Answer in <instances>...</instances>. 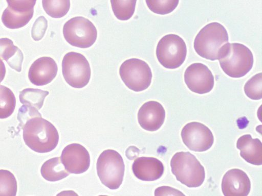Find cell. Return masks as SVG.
Here are the masks:
<instances>
[{
	"label": "cell",
	"instance_id": "obj_3",
	"mask_svg": "<svg viewBox=\"0 0 262 196\" xmlns=\"http://www.w3.org/2000/svg\"><path fill=\"white\" fill-rule=\"evenodd\" d=\"M228 32L221 23L213 22L206 24L196 35L193 43L196 53L211 61L217 60L221 47L228 42Z\"/></svg>",
	"mask_w": 262,
	"mask_h": 196
},
{
	"label": "cell",
	"instance_id": "obj_5",
	"mask_svg": "<svg viewBox=\"0 0 262 196\" xmlns=\"http://www.w3.org/2000/svg\"><path fill=\"white\" fill-rule=\"evenodd\" d=\"M96 168L103 185L111 189L120 187L124 177L125 165L118 152L111 149L102 152L98 158Z\"/></svg>",
	"mask_w": 262,
	"mask_h": 196
},
{
	"label": "cell",
	"instance_id": "obj_30",
	"mask_svg": "<svg viewBox=\"0 0 262 196\" xmlns=\"http://www.w3.org/2000/svg\"><path fill=\"white\" fill-rule=\"evenodd\" d=\"M155 195H184L180 191L169 186H161L155 190Z\"/></svg>",
	"mask_w": 262,
	"mask_h": 196
},
{
	"label": "cell",
	"instance_id": "obj_20",
	"mask_svg": "<svg viewBox=\"0 0 262 196\" xmlns=\"http://www.w3.org/2000/svg\"><path fill=\"white\" fill-rule=\"evenodd\" d=\"M33 12L34 10L26 13L16 12L7 7L3 13L2 20L9 29H18L29 22L33 16Z\"/></svg>",
	"mask_w": 262,
	"mask_h": 196
},
{
	"label": "cell",
	"instance_id": "obj_7",
	"mask_svg": "<svg viewBox=\"0 0 262 196\" xmlns=\"http://www.w3.org/2000/svg\"><path fill=\"white\" fill-rule=\"evenodd\" d=\"M63 34L70 44L85 48L95 43L97 31L95 26L88 19L77 16L71 18L64 23Z\"/></svg>",
	"mask_w": 262,
	"mask_h": 196
},
{
	"label": "cell",
	"instance_id": "obj_9",
	"mask_svg": "<svg viewBox=\"0 0 262 196\" xmlns=\"http://www.w3.org/2000/svg\"><path fill=\"white\" fill-rule=\"evenodd\" d=\"M62 71L66 82L76 88L86 86L91 78V67L86 58L74 52H69L64 56Z\"/></svg>",
	"mask_w": 262,
	"mask_h": 196
},
{
	"label": "cell",
	"instance_id": "obj_28",
	"mask_svg": "<svg viewBox=\"0 0 262 196\" xmlns=\"http://www.w3.org/2000/svg\"><path fill=\"white\" fill-rule=\"evenodd\" d=\"M8 7L11 10L20 13H26L33 10L36 0H6Z\"/></svg>",
	"mask_w": 262,
	"mask_h": 196
},
{
	"label": "cell",
	"instance_id": "obj_17",
	"mask_svg": "<svg viewBox=\"0 0 262 196\" xmlns=\"http://www.w3.org/2000/svg\"><path fill=\"white\" fill-rule=\"evenodd\" d=\"M236 148L247 162L256 165L262 164V144L259 139H253L250 134L244 135L237 139Z\"/></svg>",
	"mask_w": 262,
	"mask_h": 196
},
{
	"label": "cell",
	"instance_id": "obj_11",
	"mask_svg": "<svg viewBox=\"0 0 262 196\" xmlns=\"http://www.w3.org/2000/svg\"><path fill=\"white\" fill-rule=\"evenodd\" d=\"M184 81L191 91L201 94L210 92L214 83L212 72L201 63H194L186 69Z\"/></svg>",
	"mask_w": 262,
	"mask_h": 196
},
{
	"label": "cell",
	"instance_id": "obj_31",
	"mask_svg": "<svg viewBox=\"0 0 262 196\" xmlns=\"http://www.w3.org/2000/svg\"><path fill=\"white\" fill-rule=\"evenodd\" d=\"M6 74V68L4 62L0 58V83L3 80Z\"/></svg>",
	"mask_w": 262,
	"mask_h": 196
},
{
	"label": "cell",
	"instance_id": "obj_12",
	"mask_svg": "<svg viewBox=\"0 0 262 196\" xmlns=\"http://www.w3.org/2000/svg\"><path fill=\"white\" fill-rule=\"evenodd\" d=\"M60 159L69 173H83L88 169L90 165V156L88 151L78 143H72L66 146L62 152Z\"/></svg>",
	"mask_w": 262,
	"mask_h": 196
},
{
	"label": "cell",
	"instance_id": "obj_1",
	"mask_svg": "<svg viewBox=\"0 0 262 196\" xmlns=\"http://www.w3.org/2000/svg\"><path fill=\"white\" fill-rule=\"evenodd\" d=\"M25 144L33 151L40 153L49 152L57 146L58 132L50 121L36 116L28 120L22 127Z\"/></svg>",
	"mask_w": 262,
	"mask_h": 196
},
{
	"label": "cell",
	"instance_id": "obj_14",
	"mask_svg": "<svg viewBox=\"0 0 262 196\" xmlns=\"http://www.w3.org/2000/svg\"><path fill=\"white\" fill-rule=\"evenodd\" d=\"M165 118V111L159 102L150 101L145 103L138 113V120L140 126L145 130L155 131L163 125Z\"/></svg>",
	"mask_w": 262,
	"mask_h": 196
},
{
	"label": "cell",
	"instance_id": "obj_23",
	"mask_svg": "<svg viewBox=\"0 0 262 196\" xmlns=\"http://www.w3.org/2000/svg\"><path fill=\"white\" fill-rule=\"evenodd\" d=\"M137 0H111L115 16L120 20H127L133 15Z\"/></svg>",
	"mask_w": 262,
	"mask_h": 196
},
{
	"label": "cell",
	"instance_id": "obj_18",
	"mask_svg": "<svg viewBox=\"0 0 262 196\" xmlns=\"http://www.w3.org/2000/svg\"><path fill=\"white\" fill-rule=\"evenodd\" d=\"M0 58L5 60L15 70L21 71L23 55L11 40L7 38L0 39Z\"/></svg>",
	"mask_w": 262,
	"mask_h": 196
},
{
	"label": "cell",
	"instance_id": "obj_6",
	"mask_svg": "<svg viewBox=\"0 0 262 196\" xmlns=\"http://www.w3.org/2000/svg\"><path fill=\"white\" fill-rule=\"evenodd\" d=\"M186 55V43L181 37L176 34L166 35L158 43L157 58L160 63L166 68L179 67L184 63Z\"/></svg>",
	"mask_w": 262,
	"mask_h": 196
},
{
	"label": "cell",
	"instance_id": "obj_21",
	"mask_svg": "<svg viewBox=\"0 0 262 196\" xmlns=\"http://www.w3.org/2000/svg\"><path fill=\"white\" fill-rule=\"evenodd\" d=\"M49 92L38 89L26 88L19 93V100L24 105L35 108L38 110L42 106Z\"/></svg>",
	"mask_w": 262,
	"mask_h": 196
},
{
	"label": "cell",
	"instance_id": "obj_27",
	"mask_svg": "<svg viewBox=\"0 0 262 196\" xmlns=\"http://www.w3.org/2000/svg\"><path fill=\"white\" fill-rule=\"evenodd\" d=\"M148 8L152 12L165 15L172 12L178 6L179 0H145Z\"/></svg>",
	"mask_w": 262,
	"mask_h": 196
},
{
	"label": "cell",
	"instance_id": "obj_19",
	"mask_svg": "<svg viewBox=\"0 0 262 196\" xmlns=\"http://www.w3.org/2000/svg\"><path fill=\"white\" fill-rule=\"evenodd\" d=\"M40 172L42 177L49 181H57L69 175L60 157H54L46 161L42 165Z\"/></svg>",
	"mask_w": 262,
	"mask_h": 196
},
{
	"label": "cell",
	"instance_id": "obj_2",
	"mask_svg": "<svg viewBox=\"0 0 262 196\" xmlns=\"http://www.w3.org/2000/svg\"><path fill=\"white\" fill-rule=\"evenodd\" d=\"M217 60L223 71L231 78H241L252 68L253 56L250 50L239 43L224 44L220 49Z\"/></svg>",
	"mask_w": 262,
	"mask_h": 196
},
{
	"label": "cell",
	"instance_id": "obj_10",
	"mask_svg": "<svg viewBox=\"0 0 262 196\" xmlns=\"http://www.w3.org/2000/svg\"><path fill=\"white\" fill-rule=\"evenodd\" d=\"M183 143L190 150L204 152L209 149L214 142L211 130L205 125L196 121L187 124L181 131Z\"/></svg>",
	"mask_w": 262,
	"mask_h": 196
},
{
	"label": "cell",
	"instance_id": "obj_29",
	"mask_svg": "<svg viewBox=\"0 0 262 196\" xmlns=\"http://www.w3.org/2000/svg\"><path fill=\"white\" fill-rule=\"evenodd\" d=\"M41 115L38 110L33 107L24 105L18 110L17 119L20 127H23L26 121L32 117Z\"/></svg>",
	"mask_w": 262,
	"mask_h": 196
},
{
	"label": "cell",
	"instance_id": "obj_25",
	"mask_svg": "<svg viewBox=\"0 0 262 196\" xmlns=\"http://www.w3.org/2000/svg\"><path fill=\"white\" fill-rule=\"evenodd\" d=\"M17 182L14 175L8 170L0 169V195L15 196Z\"/></svg>",
	"mask_w": 262,
	"mask_h": 196
},
{
	"label": "cell",
	"instance_id": "obj_4",
	"mask_svg": "<svg viewBox=\"0 0 262 196\" xmlns=\"http://www.w3.org/2000/svg\"><path fill=\"white\" fill-rule=\"evenodd\" d=\"M171 172L177 180L188 187L201 186L205 178V169L189 152H177L170 160Z\"/></svg>",
	"mask_w": 262,
	"mask_h": 196
},
{
	"label": "cell",
	"instance_id": "obj_16",
	"mask_svg": "<svg viewBox=\"0 0 262 196\" xmlns=\"http://www.w3.org/2000/svg\"><path fill=\"white\" fill-rule=\"evenodd\" d=\"M135 176L139 179L152 181L159 179L164 173V165L159 159L150 157L136 159L132 165Z\"/></svg>",
	"mask_w": 262,
	"mask_h": 196
},
{
	"label": "cell",
	"instance_id": "obj_22",
	"mask_svg": "<svg viewBox=\"0 0 262 196\" xmlns=\"http://www.w3.org/2000/svg\"><path fill=\"white\" fill-rule=\"evenodd\" d=\"M16 100L11 90L0 85V118L9 117L14 112Z\"/></svg>",
	"mask_w": 262,
	"mask_h": 196
},
{
	"label": "cell",
	"instance_id": "obj_15",
	"mask_svg": "<svg viewBox=\"0 0 262 196\" xmlns=\"http://www.w3.org/2000/svg\"><path fill=\"white\" fill-rule=\"evenodd\" d=\"M57 71V65L53 59L49 57H42L32 64L28 77L34 85L43 86L50 83L54 79Z\"/></svg>",
	"mask_w": 262,
	"mask_h": 196
},
{
	"label": "cell",
	"instance_id": "obj_8",
	"mask_svg": "<svg viewBox=\"0 0 262 196\" xmlns=\"http://www.w3.org/2000/svg\"><path fill=\"white\" fill-rule=\"evenodd\" d=\"M119 74L125 85L136 92L146 89L150 85L152 76L148 64L137 58L124 61L120 67Z\"/></svg>",
	"mask_w": 262,
	"mask_h": 196
},
{
	"label": "cell",
	"instance_id": "obj_24",
	"mask_svg": "<svg viewBox=\"0 0 262 196\" xmlns=\"http://www.w3.org/2000/svg\"><path fill=\"white\" fill-rule=\"evenodd\" d=\"M42 7L50 16L58 18L65 16L70 8V0H42Z\"/></svg>",
	"mask_w": 262,
	"mask_h": 196
},
{
	"label": "cell",
	"instance_id": "obj_13",
	"mask_svg": "<svg viewBox=\"0 0 262 196\" xmlns=\"http://www.w3.org/2000/svg\"><path fill=\"white\" fill-rule=\"evenodd\" d=\"M251 189L250 180L245 172L233 168L228 170L222 181V190L226 196H247Z\"/></svg>",
	"mask_w": 262,
	"mask_h": 196
},
{
	"label": "cell",
	"instance_id": "obj_26",
	"mask_svg": "<svg viewBox=\"0 0 262 196\" xmlns=\"http://www.w3.org/2000/svg\"><path fill=\"white\" fill-rule=\"evenodd\" d=\"M246 95L250 99L258 100L262 98V74H256L249 79L244 86Z\"/></svg>",
	"mask_w": 262,
	"mask_h": 196
}]
</instances>
